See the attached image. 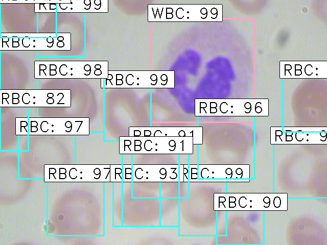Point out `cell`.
<instances>
[{
    "instance_id": "6da1fadb",
    "label": "cell",
    "mask_w": 327,
    "mask_h": 245,
    "mask_svg": "<svg viewBox=\"0 0 327 245\" xmlns=\"http://www.w3.org/2000/svg\"><path fill=\"white\" fill-rule=\"evenodd\" d=\"M215 211H287V193L215 192Z\"/></svg>"
},
{
    "instance_id": "7a4b0ae2",
    "label": "cell",
    "mask_w": 327,
    "mask_h": 245,
    "mask_svg": "<svg viewBox=\"0 0 327 245\" xmlns=\"http://www.w3.org/2000/svg\"><path fill=\"white\" fill-rule=\"evenodd\" d=\"M120 154H192V137L120 136Z\"/></svg>"
},
{
    "instance_id": "3957f363",
    "label": "cell",
    "mask_w": 327,
    "mask_h": 245,
    "mask_svg": "<svg viewBox=\"0 0 327 245\" xmlns=\"http://www.w3.org/2000/svg\"><path fill=\"white\" fill-rule=\"evenodd\" d=\"M35 78H101L108 76L107 61H35Z\"/></svg>"
},
{
    "instance_id": "277c9868",
    "label": "cell",
    "mask_w": 327,
    "mask_h": 245,
    "mask_svg": "<svg viewBox=\"0 0 327 245\" xmlns=\"http://www.w3.org/2000/svg\"><path fill=\"white\" fill-rule=\"evenodd\" d=\"M122 185V226H160V198H133L132 182Z\"/></svg>"
},
{
    "instance_id": "5b68a950",
    "label": "cell",
    "mask_w": 327,
    "mask_h": 245,
    "mask_svg": "<svg viewBox=\"0 0 327 245\" xmlns=\"http://www.w3.org/2000/svg\"><path fill=\"white\" fill-rule=\"evenodd\" d=\"M71 90H1V107H71Z\"/></svg>"
},
{
    "instance_id": "8992f818",
    "label": "cell",
    "mask_w": 327,
    "mask_h": 245,
    "mask_svg": "<svg viewBox=\"0 0 327 245\" xmlns=\"http://www.w3.org/2000/svg\"><path fill=\"white\" fill-rule=\"evenodd\" d=\"M105 88H173V70L108 71Z\"/></svg>"
},
{
    "instance_id": "52a82bcc",
    "label": "cell",
    "mask_w": 327,
    "mask_h": 245,
    "mask_svg": "<svg viewBox=\"0 0 327 245\" xmlns=\"http://www.w3.org/2000/svg\"><path fill=\"white\" fill-rule=\"evenodd\" d=\"M110 164H45V182H110Z\"/></svg>"
},
{
    "instance_id": "ba28073f",
    "label": "cell",
    "mask_w": 327,
    "mask_h": 245,
    "mask_svg": "<svg viewBox=\"0 0 327 245\" xmlns=\"http://www.w3.org/2000/svg\"><path fill=\"white\" fill-rule=\"evenodd\" d=\"M217 9L209 5H149V21H206L217 16Z\"/></svg>"
},
{
    "instance_id": "9c48e42d",
    "label": "cell",
    "mask_w": 327,
    "mask_h": 245,
    "mask_svg": "<svg viewBox=\"0 0 327 245\" xmlns=\"http://www.w3.org/2000/svg\"><path fill=\"white\" fill-rule=\"evenodd\" d=\"M260 102L249 99H205L195 100V115L253 116L258 115L257 104Z\"/></svg>"
},
{
    "instance_id": "30bf717a",
    "label": "cell",
    "mask_w": 327,
    "mask_h": 245,
    "mask_svg": "<svg viewBox=\"0 0 327 245\" xmlns=\"http://www.w3.org/2000/svg\"><path fill=\"white\" fill-rule=\"evenodd\" d=\"M30 135H89V118L31 117Z\"/></svg>"
},
{
    "instance_id": "8fae6325",
    "label": "cell",
    "mask_w": 327,
    "mask_h": 245,
    "mask_svg": "<svg viewBox=\"0 0 327 245\" xmlns=\"http://www.w3.org/2000/svg\"><path fill=\"white\" fill-rule=\"evenodd\" d=\"M127 233L131 234L129 241L135 244L192 245V236H180L178 226H128Z\"/></svg>"
},
{
    "instance_id": "7c38bea8",
    "label": "cell",
    "mask_w": 327,
    "mask_h": 245,
    "mask_svg": "<svg viewBox=\"0 0 327 245\" xmlns=\"http://www.w3.org/2000/svg\"><path fill=\"white\" fill-rule=\"evenodd\" d=\"M249 164H198L196 182H249Z\"/></svg>"
},
{
    "instance_id": "4fadbf2b",
    "label": "cell",
    "mask_w": 327,
    "mask_h": 245,
    "mask_svg": "<svg viewBox=\"0 0 327 245\" xmlns=\"http://www.w3.org/2000/svg\"><path fill=\"white\" fill-rule=\"evenodd\" d=\"M130 137H192L193 144L203 143L202 127H129Z\"/></svg>"
},
{
    "instance_id": "5bb4252c",
    "label": "cell",
    "mask_w": 327,
    "mask_h": 245,
    "mask_svg": "<svg viewBox=\"0 0 327 245\" xmlns=\"http://www.w3.org/2000/svg\"><path fill=\"white\" fill-rule=\"evenodd\" d=\"M179 164H132V182H179Z\"/></svg>"
},
{
    "instance_id": "9a60e30c",
    "label": "cell",
    "mask_w": 327,
    "mask_h": 245,
    "mask_svg": "<svg viewBox=\"0 0 327 245\" xmlns=\"http://www.w3.org/2000/svg\"><path fill=\"white\" fill-rule=\"evenodd\" d=\"M271 144H326V132H285L281 127H271Z\"/></svg>"
},
{
    "instance_id": "2e32d148",
    "label": "cell",
    "mask_w": 327,
    "mask_h": 245,
    "mask_svg": "<svg viewBox=\"0 0 327 245\" xmlns=\"http://www.w3.org/2000/svg\"><path fill=\"white\" fill-rule=\"evenodd\" d=\"M179 198H160V226H178Z\"/></svg>"
},
{
    "instance_id": "e0dca14e",
    "label": "cell",
    "mask_w": 327,
    "mask_h": 245,
    "mask_svg": "<svg viewBox=\"0 0 327 245\" xmlns=\"http://www.w3.org/2000/svg\"><path fill=\"white\" fill-rule=\"evenodd\" d=\"M133 198H160V182H132Z\"/></svg>"
},
{
    "instance_id": "ac0fdd59",
    "label": "cell",
    "mask_w": 327,
    "mask_h": 245,
    "mask_svg": "<svg viewBox=\"0 0 327 245\" xmlns=\"http://www.w3.org/2000/svg\"><path fill=\"white\" fill-rule=\"evenodd\" d=\"M179 182H160V198H179Z\"/></svg>"
},
{
    "instance_id": "d6986e66",
    "label": "cell",
    "mask_w": 327,
    "mask_h": 245,
    "mask_svg": "<svg viewBox=\"0 0 327 245\" xmlns=\"http://www.w3.org/2000/svg\"><path fill=\"white\" fill-rule=\"evenodd\" d=\"M29 134V120L27 117L15 118V134L27 135Z\"/></svg>"
},
{
    "instance_id": "ffe728a7",
    "label": "cell",
    "mask_w": 327,
    "mask_h": 245,
    "mask_svg": "<svg viewBox=\"0 0 327 245\" xmlns=\"http://www.w3.org/2000/svg\"><path fill=\"white\" fill-rule=\"evenodd\" d=\"M123 165L122 164H110V182H123Z\"/></svg>"
},
{
    "instance_id": "44dd1931",
    "label": "cell",
    "mask_w": 327,
    "mask_h": 245,
    "mask_svg": "<svg viewBox=\"0 0 327 245\" xmlns=\"http://www.w3.org/2000/svg\"><path fill=\"white\" fill-rule=\"evenodd\" d=\"M283 131L285 132H326V127H282Z\"/></svg>"
},
{
    "instance_id": "7402d4cb",
    "label": "cell",
    "mask_w": 327,
    "mask_h": 245,
    "mask_svg": "<svg viewBox=\"0 0 327 245\" xmlns=\"http://www.w3.org/2000/svg\"><path fill=\"white\" fill-rule=\"evenodd\" d=\"M179 165V182H189V164Z\"/></svg>"
},
{
    "instance_id": "603a6c76",
    "label": "cell",
    "mask_w": 327,
    "mask_h": 245,
    "mask_svg": "<svg viewBox=\"0 0 327 245\" xmlns=\"http://www.w3.org/2000/svg\"><path fill=\"white\" fill-rule=\"evenodd\" d=\"M123 165V182H132V164Z\"/></svg>"
},
{
    "instance_id": "cb8c5ba5",
    "label": "cell",
    "mask_w": 327,
    "mask_h": 245,
    "mask_svg": "<svg viewBox=\"0 0 327 245\" xmlns=\"http://www.w3.org/2000/svg\"><path fill=\"white\" fill-rule=\"evenodd\" d=\"M198 179V164H189V182H196Z\"/></svg>"
},
{
    "instance_id": "d4e9b609",
    "label": "cell",
    "mask_w": 327,
    "mask_h": 245,
    "mask_svg": "<svg viewBox=\"0 0 327 245\" xmlns=\"http://www.w3.org/2000/svg\"><path fill=\"white\" fill-rule=\"evenodd\" d=\"M189 197V182H179V198H186Z\"/></svg>"
},
{
    "instance_id": "484cf974",
    "label": "cell",
    "mask_w": 327,
    "mask_h": 245,
    "mask_svg": "<svg viewBox=\"0 0 327 245\" xmlns=\"http://www.w3.org/2000/svg\"><path fill=\"white\" fill-rule=\"evenodd\" d=\"M10 35H12L13 36L15 35V36L17 37H55L56 34H43V33H30V34H10Z\"/></svg>"
}]
</instances>
